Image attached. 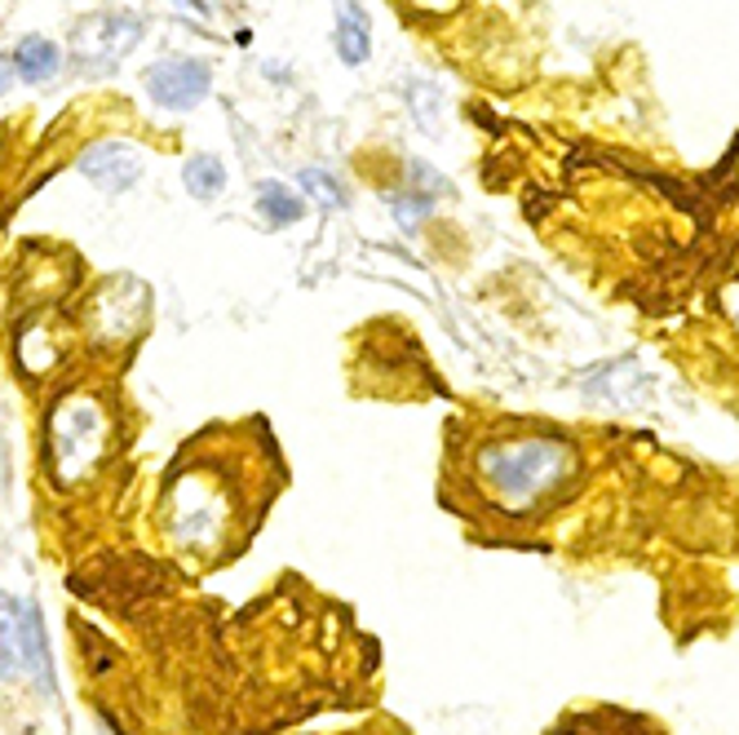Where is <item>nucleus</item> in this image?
Returning <instances> with one entry per match:
<instances>
[{
    "instance_id": "obj_11",
    "label": "nucleus",
    "mask_w": 739,
    "mask_h": 735,
    "mask_svg": "<svg viewBox=\"0 0 739 735\" xmlns=\"http://www.w3.org/2000/svg\"><path fill=\"white\" fill-rule=\"evenodd\" d=\"M177 5H186L190 14H209V5H205V0H177Z\"/></svg>"
},
{
    "instance_id": "obj_6",
    "label": "nucleus",
    "mask_w": 739,
    "mask_h": 735,
    "mask_svg": "<svg viewBox=\"0 0 739 735\" xmlns=\"http://www.w3.org/2000/svg\"><path fill=\"white\" fill-rule=\"evenodd\" d=\"M58 66H62L58 45H53V40H45V36H27V40L14 49V58H10L5 72H14V76H19V81H27V85H45V81H53V76H58Z\"/></svg>"
},
{
    "instance_id": "obj_8",
    "label": "nucleus",
    "mask_w": 739,
    "mask_h": 735,
    "mask_svg": "<svg viewBox=\"0 0 739 735\" xmlns=\"http://www.w3.org/2000/svg\"><path fill=\"white\" fill-rule=\"evenodd\" d=\"M257 209H261V218L271 222V226H293V222L306 213L301 195L288 191V186H280V182H261V186H257Z\"/></svg>"
},
{
    "instance_id": "obj_7",
    "label": "nucleus",
    "mask_w": 739,
    "mask_h": 735,
    "mask_svg": "<svg viewBox=\"0 0 739 735\" xmlns=\"http://www.w3.org/2000/svg\"><path fill=\"white\" fill-rule=\"evenodd\" d=\"M337 53L346 66H359L372 53V23L355 0H337Z\"/></svg>"
},
{
    "instance_id": "obj_10",
    "label": "nucleus",
    "mask_w": 739,
    "mask_h": 735,
    "mask_svg": "<svg viewBox=\"0 0 739 735\" xmlns=\"http://www.w3.org/2000/svg\"><path fill=\"white\" fill-rule=\"evenodd\" d=\"M301 186L319 199V205H328V209H342V205H346L342 182H337V177H328V173H319V169H306V173H301Z\"/></svg>"
},
{
    "instance_id": "obj_4",
    "label": "nucleus",
    "mask_w": 739,
    "mask_h": 735,
    "mask_svg": "<svg viewBox=\"0 0 739 735\" xmlns=\"http://www.w3.org/2000/svg\"><path fill=\"white\" fill-rule=\"evenodd\" d=\"M45 674V634L36 621V608H27L23 598H5V678L10 674Z\"/></svg>"
},
{
    "instance_id": "obj_3",
    "label": "nucleus",
    "mask_w": 739,
    "mask_h": 735,
    "mask_svg": "<svg viewBox=\"0 0 739 735\" xmlns=\"http://www.w3.org/2000/svg\"><path fill=\"white\" fill-rule=\"evenodd\" d=\"M143 36V23L128 19V14H94L76 27V53L94 66H111L120 62Z\"/></svg>"
},
{
    "instance_id": "obj_5",
    "label": "nucleus",
    "mask_w": 739,
    "mask_h": 735,
    "mask_svg": "<svg viewBox=\"0 0 739 735\" xmlns=\"http://www.w3.org/2000/svg\"><path fill=\"white\" fill-rule=\"evenodd\" d=\"M81 173L102 191H128L143 177V147H133L124 138H102L81 151Z\"/></svg>"
},
{
    "instance_id": "obj_1",
    "label": "nucleus",
    "mask_w": 739,
    "mask_h": 735,
    "mask_svg": "<svg viewBox=\"0 0 739 735\" xmlns=\"http://www.w3.org/2000/svg\"><path fill=\"white\" fill-rule=\"evenodd\" d=\"M571 470V448L558 439L492 443L479 452V479L501 505H531L550 497Z\"/></svg>"
},
{
    "instance_id": "obj_2",
    "label": "nucleus",
    "mask_w": 739,
    "mask_h": 735,
    "mask_svg": "<svg viewBox=\"0 0 739 735\" xmlns=\"http://www.w3.org/2000/svg\"><path fill=\"white\" fill-rule=\"evenodd\" d=\"M143 85H147L151 102H160L164 111H190L209 94L213 72H209V62H199V58H164V62L147 66Z\"/></svg>"
},
{
    "instance_id": "obj_9",
    "label": "nucleus",
    "mask_w": 739,
    "mask_h": 735,
    "mask_svg": "<svg viewBox=\"0 0 739 735\" xmlns=\"http://www.w3.org/2000/svg\"><path fill=\"white\" fill-rule=\"evenodd\" d=\"M182 182L195 199H213L226 191V164L218 156H190L186 169H182Z\"/></svg>"
}]
</instances>
